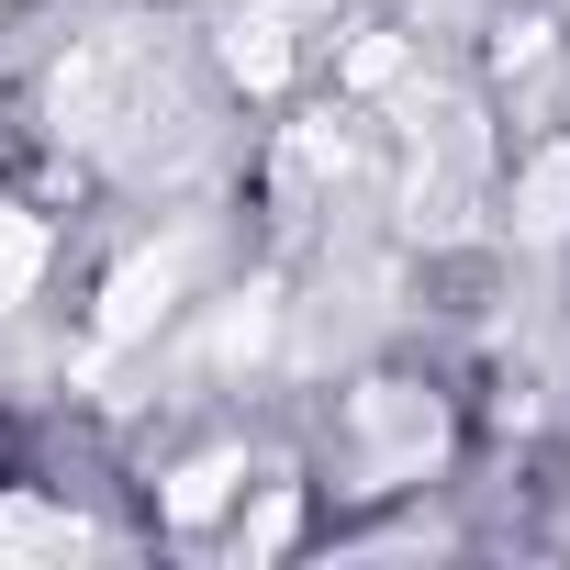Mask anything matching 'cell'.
Segmentation results:
<instances>
[{"mask_svg": "<svg viewBox=\"0 0 570 570\" xmlns=\"http://www.w3.org/2000/svg\"><path fill=\"white\" fill-rule=\"evenodd\" d=\"M168 292H179V257H135V268L112 279V303H101V347H124V336H146V325L168 314Z\"/></svg>", "mask_w": 570, "mask_h": 570, "instance_id": "cell-1", "label": "cell"}, {"mask_svg": "<svg viewBox=\"0 0 570 570\" xmlns=\"http://www.w3.org/2000/svg\"><path fill=\"white\" fill-rule=\"evenodd\" d=\"M224 68L246 90H279V68H292V23H279V12H235L224 23Z\"/></svg>", "mask_w": 570, "mask_h": 570, "instance_id": "cell-2", "label": "cell"}, {"mask_svg": "<svg viewBox=\"0 0 570 570\" xmlns=\"http://www.w3.org/2000/svg\"><path fill=\"white\" fill-rule=\"evenodd\" d=\"M514 224H525L537 246H548V235L570 224V146H548V157L525 168V213H514Z\"/></svg>", "mask_w": 570, "mask_h": 570, "instance_id": "cell-3", "label": "cell"}, {"mask_svg": "<svg viewBox=\"0 0 570 570\" xmlns=\"http://www.w3.org/2000/svg\"><path fill=\"white\" fill-rule=\"evenodd\" d=\"M35 268H46V224L35 213H0V314L35 292Z\"/></svg>", "mask_w": 570, "mask_h": 570, "instance_id": "cell-4", "label": "cell"}, {"mask_svg": "<svg viewBox=\"0 0 570 570\" xmlns=\"http://www.w3.org/2000/svg\"><path fill=\"white\" fill-rule=\"evenodd\" d=\"M347 79H358V90H392V79H403V46H392V35H370V46L347 57Z\"/></svg>", "mask_w": 570, "mask_h": 570, "instance_id": "cell-5", "label": "cell"}, {"mask_svg": "<svg viewBox=\"0 0 570 570\" xmlns=\"http://www.w3.org/2000/svg\"><path fill=\"white\" fill-rule=\"evenodd\" d=\"M224 481H235V470H190V481H179L168 503H179V514H213V492H224Z\"/></svg>", "mask_w": 570, "mask_h": 570, "instance_id": "cell-6", "label": "cell"}]
</instances>
